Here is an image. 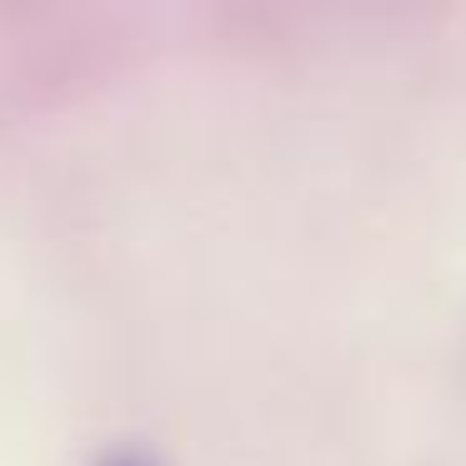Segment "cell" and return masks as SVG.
Returning <instances> with one entry per match:
<instances>
[{"mask_svg":"<svg viewBox=\"0 0 466 466\" xmlns=\"http://www.w3.org/2000/svg\"><path fill=\"white\" fill-rule=\"evenodd\" d=\"M111 466H146V461H141V456H116Z\"/></svg>","mask_w":466,"mask_h":466,"instance_id":"cell-1","label":"cell"}]
</instances>
